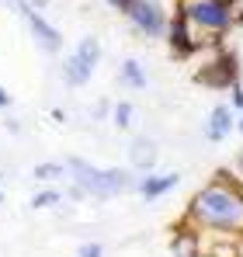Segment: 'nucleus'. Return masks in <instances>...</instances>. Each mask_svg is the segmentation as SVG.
<instances>
[{"instance_id":"24","label":"nucleus","mask_w":243,"mask_h":257,"mask_svg":"<svg viewBox=\"0 0 243 257\" xmlns=\"http://www.w3.org/2000/svg\"><path fill=\"white\" fill-rule=\"evenodd\" d=\"M4 125H7V132H14V136H18V132H21V122H18V118H7V122H4Z\"/></svg>"},{"instance_id":"18","label":"nucleus","mask_w":243,"mask_h":257,"mask_svg":"<svg viewBox=\"0 0 243 257\" xmlns=\"http://www.w3.org/2000/svg\"><path fill=\"white\" fill-rule=\"evenodd\" d=\"M90 118H94V122L111 118V101H108V97H97V101H94V108H90Z\"/></svg>"},{"instance_id":"29","label":"nucleus","mask_w":243,"mask_h":257,"mask_svg":"<svg viewBox=\"0 0 243 257\" xmlns=\"http://www.w3.org/2000/svg\"><path fill=\"white\" fill-rule=\"evenodd\" d=\"M0 181H4V171H0Z\"/></svg>"},{"instance_id":"26","label":"nucleus","mask_w":243,"mask_h":257,"mask_svg":"<svg viewBox=\"0 0 243 257\" xmlns=\"http://www.w3.org/2000/svg\"><path fill=\"white\" fill-rule=\"evenodd\" d=\"M240 171H243V153H240Z\"/></svg>"},{"instance_id":"9","label":"nucleus","mask_w":243,"mask_h":257,"mask_svg":"<svg viewBox=\"0 0 243 257\" xmlns=\"http://www.w3.org/2000/svg\"><path fill=\"white\" fill-rule=\"evenodd\" d=\"M167 250L170 257H198L205 250V236L191 226V222H177L174 229H170V243H167Z\"/></svg>"},{"instance_id":"12","label":"nucleus","mask_w":243,"mask_h":257,"mask_svg":"<svg viewBox=\"0 0 243 257\" xmlns=\"http://www.w3.org/2000/svg\"><path fill=\"white\" fill-rule=\"evenodd\" d=\"M129 164H132L136 171L153 174V167H157V143H153L150 136H136V139L129 143Z\"/></svg>"},{"instance_id":"25","label":"nucleus","mask_w":243,"mask_h":257,"mask_svg":"<svg viewBox=\"0 0 243 257\" xmlns=\"http://www.w3.org/2000/svg\"><path fill=\"white\" fill-rule=\"evenodd\" d=\"M233 132H243V115L236 118V125H233Z\"/></svg>"},{"instance_id":"6","label":"nucleus","mask_w":243,"mask_h":257,"mask_svg":"<svg viewBox=\"0 0 243 257\" xmlns=\"http://www.w3.org/2000/svg\"><path fill=\"white\" fill-rule=\"evenodd\" d=\"M125 21H129L132 32L143 35V39H163V35H167L170 11L163 7V0H129Z\"/></svg>"},{"instance_id":"10","label":"nucleus","mask_w":243,"mask_h":257,"mask_svg":"<svg viewBox=\"0 0 243 257\" xmlns=\"http://www.w3.org/2000/svg\"><path fill=\"white\" fill-rule=\"evenodd\" d=\"M181 184V174L167 171V174H143L139 181H136V195L143 198V202H160L163 195H170L174 188Z\"/></svg>"},{"instance_id":"11","label":"nucleus","mask_w":243,"mask_h":257,"mask_svg":"<svg viewBox=\"0 0 243 257\" xmlns=\"http://www.w3.org/2000/svg\"><path fill=\"white\" fill-rule=\"evenodd\" d=\"M233 125H236V111L229 104H219L208 111V122H205V139L208 143H222L233 136Z\"/></svg>"},{"instance_id":"2","label":"nucleus","mask_w":243,"mask_h":257,"mask_svg":"<svg viewBox=\"0 0 243 257\" xmlns=\"http://www.w3.org/2000/svg\"><path fill=\"white\" fill-rule=\"evenodd\" d=\"M174 14L202 39L205 49H219L222 39L243 25V7L226 0H174Z\"/></svg>"},{"instance_id":"14","label":"nucleus","mask_w":243,"mask_h":257,"mask_svg":"<svg viewBox=\"0 0 243 257\" xmlns=\"http://www.w3.org/2000/svg\"><path fill=\"white\" fill-rule=\"evenodd\" d=\"M59 202H63V191L52 188V184H45V188H39V191L32 195V209H35V212H42V209H56Z\"/></svg>"},{"instance_id":"8","label":"nucleus","mask_w":243,"mask_h":257,"mask_svg":"<svg viewBox=\"0 0 243 257\" xmlns=\"http://www.w3.org/2000/svg\"><path fill=\"white\" fill-rule=\"evenodd\" d=\"M163 42H167V49H170V56L174 59H195V56H202V52H208L202 45V39L170 11V21H167V35H163Z\"/></svg>"},{"instance_id":"15","label":"nucleus","mask_w":243,"mask_h":257,"mask_svg":"<svg viewBox=\"0 0 243 257\" xmlns=\"http://www.w3.org/2000/svg\"><path fill=\"white\" fill-rule=\"evenodd\" d=\"M35 181H42V184H56V181H63L66 177V167L63 164H56V160H42V164H35Z\"/></svg>"},{"instance_id":"19","label":"nucleus","mask_w":243,"mask_h":257,"mask_svg":"<svg viewBox=\"0 0 243 257\" xmlns=\"http://www.w3.org/2000/svg\"><path fill=\"white\" fill-rule=\"evenodd\" d=\"M77 257H104V243H97V240H90V243H83Z\"/></svg>"},{"instance_id":"4","label":"nucleus","mask_w":243,"mask_h":257,"mask_svg":"<svg viewBox=\"0 0 243 257\" xmlns=\"http://www.w3.org/2000/svg\"><path fill=\"white\" fill-rule=\"evenodd\" d=\"M195 80L202 87H212V90H233V87L240 84V56L233 49H226V45L208 49V56L198 66Z\"/></svg>"},{"instance_id":"13","label":"nucleus","mask_w":243,"mask_h":257,"mask_svg":"<svg viewBox=\"0 0 243 257\" xmlns=\"http://www.w3.org/2000/svg\"><path fill=\"white\" fill-rule=\"evenodd\" d=\"M118 84H122V87H129V90H146L150 77H146V66H143L136 56L122 59V66H118Z\"/></svg>"},{"instance_id":"21","label":"nucleus","mask_w":243,"mask_h":257,"mask_svg":"<svg viewBox=\"0 0 243 257\" xmlns=\"http://www.w3.org/2000/svg\"><path fill=\"white\" fill-rule=\"evenodd\" d=\"M11 104H14V97L7 94V87L0 84V111H4V108H11Z\"/></svg>"},{"instance_id":"16","label":"nucleus","mask_w":243,"mask_h":257,"mask_svg":"<svg viewBox=\"0 0 243 257\" xmlns=\"http://www.w3.org/2000/svg\"><path fill=\"white\" fill-rule=\"evenodd\" d=\"M132 118H136V104H132V101H118V104H111V122H115V128L129 132V128H132Z\"/></svg>"},{"instance_id":"28","label":"nucleus","mask_w":243,"mask_h":257,"mask_svg":"<svg viewBox=\"0 0 243 257\" xmlns=\"http://www.w3.org/2000/svg\"><path fill=\"white\" fill-rule=\"evenodd\" d=\"M0 202H4V191H0Z\"/></svg>"},{"instance_id":"22","label":"nucleus","mask_w":243,"mask_h":257,"mask_svg":"<svg viewBox=\"0 0 243 257\" xmlns=\"http://www.w3.org/2000/svg\"><path fill=\"white\" fill-rule=\"evenodd\" d=\"M111 11H118V14H125V7H129V0H104Z\"/></svg>"},{"instance_id":"20","label":"nucleus","mask_w":243,"mask_h":257,"mask_svg":"<svg viewBox=\"0 0 243 257\" xmlns=\"http://www.w3.org/2000/svg\"><path fill=\"white\" fill-rule=\"evenodd\" d=\"M229 108H233V111H240V115H243V84H236L233 90H229Z\"/></svg>"},{"instance_id":"23","label":"nucleus","mask_w":243,"mask_h":257,"mask_svg":"<svg viewBox=\"0 0 243 257\" xmlns=\"http://www.w3.org/2000/svg\"><path fill=\"white\" fill-rule=\"evenodd\" d=\"M233 257H243V233L233 236Z\"/></svg>"},{"instance_id":"27","label":"nucleus","mask_w":243,"mask_h":257,"mask_svg":"<svg viewBox=\"0 0 243 257\" xmlns=\"http://www.w3.org/2000/svg\"><path fill=\"white\" fill-rule=\"evenodd\" d=\"M226 4H240V0H226Z\"/></svg>"},{"instance_id":"17","label":"nucleus","mask_w":243,"mask_h":257,"mask_svg":"<svg viewBox=\"0 0 243 257\" xmlns=\"http://www.w3.org/2000/svg\"><path fill=\"white\" fill-rule=\"evenodd\" d=\"M198 257H233V240L229 236H212V247H205Z\"/></svg>"},{"instance_id":"5","label":"nucleus","mask_w":243,"mask_h":257,"mask_svg":"<svg viewBox=\"0 0 243 257\" xmlns=\"http://www.w3.org/2000/svg\"><path fill=\"white\" fill-rule=\"evenodd\" d=\"M101 56H104L101 39H97V35H83L80 42H77V49L63 59V84L70 87V90H80L83 84H90V77H94Z\"/></svg>"},{"instance_id":"1","label":"nucleus","mask_w":243,"mask_h":257,"mask_svg":"<svg viewBox=\"0 0 243 257\" xmlns=\"http://www.w3.org/2000/svg\"><path fill=\"white\" fill-rule=\"evenodd\" d=\"M184 222H191L205 240L212 236H240L243 233V181L233 171H215V177L202 184L188 209Z\"/></svg>"},{"instance_id":"3","label":"nucleus","mask_w":243,"mask_h":257,"mask_svg":"<svg viewBox=\"0 0 243 257\" xmlns=\"http://www.w3.org/2000/svg\"><path fill=\"white\" fill-rule=\"evenodd\" d=\"M70 184L80 191L83 198H97V202H108V198H118L125 191L136 188V177L129 167H97L83 157H66L63 160Z\"/></svg>"},{"instance_id":"7","label":"nucleus","mask_w":243,"mask_h":257,"mask_svg":"<svg viewBox=\"0 0 243 257\" xmlns=\"http://www.w3.org/2000/svg\"><path fill=\"white\" fill-rule=\"evenodd\" d=\"M18 14H21V21H25V28L32 32V39L39 42L42 52H49V56H56L59 49H63V35H59V28L42 14V11H35L28 0H7Z\"/></svg>"}]
</instances>
